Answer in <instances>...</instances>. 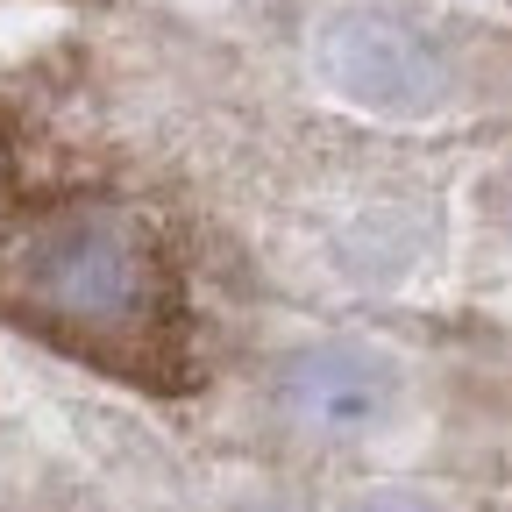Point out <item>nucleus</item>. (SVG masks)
I'll list each match as a JSON object with an SVG mask.
<instances>
[{
	"mask_svg": "<svg viewBox=\"0 0 512 512\" xmlns=\"http://www.w3.org/2000/svg\"><path fill=\"white\" fill-rule=\"evenodd\" d=\"M0 313L136 377H150L185 328L164 242L114 200H57L0 235Z\"/></svg>",
	"mask_w": 512,
	"mask_h": 512,
	"instance_id": "f257e3e1",
	"label": "nucleus"
},
{
	"mask_svg": "<svg viewBox=\"0 0 512 512\" xmlns=\"http://www.w3.org/2000/svg\"><path fill=\"white\" fill-rule=\"evenodd\" d=\"M342 512H434L427 498H413V491H356Z\"/></svg>",
	"mask_w": 512,
	"mask_h": 512,
	"instance_id": "7ed1b4c3",
	"label": "nucleus"
},
{
	"mask_svg": "<svg viewBox=\"0 0 512 512\" xmlns=\"http://www.w3.org/2000/svg\"><path fill=\"white\" fill-rule=\"evenodd\" d=\"M271 406L278 420L299 434V441H320V448H349V441H370L399 406V377L377 349L363 342H306L278 363L271 377Z\"/></svg>",
	"mask_w": 512,
	"mask_h": 512,
	"instance_id": "f03ea898",
	"label": "nucleus"
}]
</instances>
